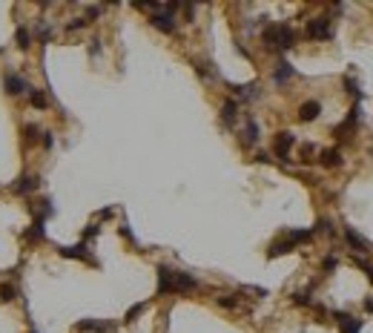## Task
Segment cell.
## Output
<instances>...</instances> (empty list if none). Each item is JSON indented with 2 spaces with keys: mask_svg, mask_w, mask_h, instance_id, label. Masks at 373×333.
Wrapping results in <instances>:
<instances>
[{
  "mask_svg": "<svg viewBox=\"0 0 373 333\" xmlns=\"http://www.w3.org/2000/svg\"><path fill=\"white\" fill-rule=\"evenodd\" d=\"M264 38V46L267 49H290L293 43H296V32H293V26H287V23H276V26H267V29L262 32Z\"/></svg>",
  "mask_w": 373,
  "mask_h": 333,
  "instance_id": "cell-1",
  "label": "cell"
},
{
  "mask_svg": "<svg viewBox=\"0 0 373 333\" xmlns=\"http://www.w3.org/2000/svg\"><path fill=\"white\" fill-rule=\"evenodd\" d=\"M181 9V3H164V6H158V9L152 12V18H150V23L155 26L158 32H164V35H172L175 32V12Z\"/></svg>",
  "mask_w": 373,
  "mask_h": 333,
  "instance_id": "cell-2",
  "label": "cell"
},
{
  "mask_svg": "<svg viewBox=\"0 0 373 333\" xmlns=\"http://www.w3.org/2000/svg\"><path fill=\"white\" fill-rule=\"evenodd\" d=\"M307 38L310 41H327V38H333L330 18H313V21H307Z\"/></svg>",
  "mask_w": 373,
  "mask_h": 333,
  "instance_id": "cell-3",
  "label": "cell"
},
{
  "mask_svg": "<svg viewBox=\"0 0 373 333\" xmlns=\"http://www.w3.org/2000/svg\"><path fill=\"white\" fill-rule=\"evenodd\" d=\"M3 86H6V95H12V98H18V95L32 89L29 81H26L23 75H18V72H6V75H3Z\"/></svg>",
  "mask_w": 373,
  "mask_h": 333,
  "instance_id": "cell-4",
  "label": "cell"
},
{
  "mask_svg": "<svg viewBox=\"0 0 373 333\" xmlns=\"http://www.w3.org/2000/svg\"><path fill=\"white\" fill-rule=\"evenodd\" d=\"M192 290H198L195 276L184 273V270H175V276H172V293H192Z\"/></svg>",
  "mask_w": 373,
  "mask_h": 333,
  "instance_id": "cell-5",
  "label": "cell"
},
{
  "mask_svg": "<svg viewBox=\"0 0 373 333\" xmlns=\"http://www.w3.org/2000/svg\"><path fill=\"white\" fill-rule=\"evenodd\" d=\"M293 144H296V135H293V132H279V135H276V144H273V150H276L279 158H287L290 150H293Z\"/></svg>",
  "mask_w": 373,
  "mask_h": 333,
  "instance_id": "cell-6",
  "label": "cell"
},
{
  "mask_svg": "<svg viewBox=\"0 0 373 333\" xmlns=\"http://www.w3.org/2000/svg\"><path fill=\"white\" fill-rule=\"evenodd\" d=\"M35 190H38V175H21L18 181L12 184L15 195H32Z\"/></svg>",
  "mask_w": 373,
  "mask_h": 333,
  "instance_id": "cell-7",
  "label": "cell"
},
{
  "mask_svg": "<svg viewBox=\"0 0 373 333\" xmlns=\"http://www.w3.org/2000/svg\"><path fill=\"white\" fill-rule=\"evenodd\" d=\"M58 253H61L63 259H81V262L98 264V262H95V256H92V253L86 250V244H78V247H61Z\"/></svg>",
  "mask_w": 373,
  "mask_h": 333,
  "instance_id": "cell-8",
  "label": "cell"
},
{
  "mask_svg": "<svg viewBox=\"0 0 373 333\" xmlns=\"http://www.w3.org/2000/svg\"><path fill=\"white\" fill-rule=\"evenodd\" d=\"M75 330H81V333H112V324L101 322V319H83V322L75 324Z\"/></svg>",
  "mask_w": 373,
  "mask_h": 333,
  "instance_id": "cell-9",
  "label": "cell"
},
{
  "mask_svg": "<svg viewBox=\"0 0 373 333\" xmlns=\"http://www.w3.org/2000/svg\"><path fill=\"white\" fill-rule=\"evenodd\" d=\"M43 218H35V224H32L29 230L23 233V242H32V244H41L43 239H46V227H43Z\"/></svg>",
  "mask_w": 373,
  "mask_h": 333,
  "instance_id": "cell-10",
  "label": "cell"
},
{
  "mask_svg": "<svg viewBox=\"0 0 373 333\" xmlns=\"http://www.w3.org/2000/svg\"><path fill=\"white\" fill-rule=\"evenodd\" d=\"M172 276H175V270H170L167 264H161V267H158V296L172 293Z\"/></svg>",
  "mask_w": 373,
  "mask_h": 333,
  "instance_id": "cell-11",
  "label": "cell"
},
{
  "mask_svg": "<svg viewBox=\"0 0 373 333\" xmlns=\"http://www.w3.org/2000/svg\"><path fill=\"white\" fill-rule=\"evenodd\" d=\"M336 324L342 327V333H362V319H353L347 313H336Z\"/></svg>",
  "mask_w": 373,
  "mask_h": 333,
  "instance_id": "cell-12",
  "label": "cell"
},
{
  "mask_svg": "<svg viewBox=\"0 0 373 333\" xmlns=\"http://www.w3.org/2000/svg\"><path fill=\"white\" fill-rule=\"evenodd\" d=\"M319 115H322V103H319V101H304L302 109H299V118H302L304 124H307V121H316Z\"/></svg>",
  "mask_w": 373,
  "mask_h": 333,
  "instance_id": "cell-13",
  "label": "cell"
},
{
  "mask_svg": "<svg viewBox=\"0 0 373 333\" xmlns=\"http://www.w3.org/2000/svg\"><path fill=\"white\" fill-rule=\"evenodd\" d=\"M296 244L284 236V239H279V242H273L270 247H267V259H279V256H284V253H290Z\"/></svg>",
  "mask_w": 373,
  "mask_h": 333,
  "instance_id": "cell-14",
  "label": "cell"
},
{
  "mask_svg": "<svg viewBox=\"0 0 373 333\" xmlns=\"http://www.w3.org/2000/svg\"><path fill=\"white\" fill-rule=\"evenodd\" d=\"M344 242L350 244V247H356V250H370V242L364 236H359L353 227H344Z\"/></svg>",
  "mask_w": 373,
  "mask_h": 333,
  "instance_id": "cell-15",
  "label": "cell"
},
{
  "mask_svg": "<svg viewBox=\"0 0 373 333\" xmlns=\"http://www.w3.org/2000/svg\"><path fill=\"white\" fill-rule=\"evenodd\" d=\"M241 141L247 144V147H253V144L259 141V124H256V118H250V115H247V124H244Z\"/></svg>",
  "mask_w": 373,
  "mask_h": 333,
  "instance_id": "cell-16",
  "label": "cell"
},
{
  "mask_svg": "<svg viewBox=\"0 0 373 333\" xmlns=\"http://www.w3.org/2000/svg\"><path fill=\"white\" fill-rule=\"evenodd\" d=\"M293 75H296V69H293V66H290L287 61H282L279 66H276V72H273V81H276L279 86H282V83H287V81H290Z\"/></svg>",
  "mask_w": 373,
  "mask_h": 333,
  "instance_id": "cell-17",
  "label": "cell"
},
{
  "mask_svg": "<svg viewBox=\"0 0 373 333\" xmlns=\"http://www.w3.org/2000/svg\"><path fill=\"white\" fill-rule=\"evenodd\" d=\"M235 118H238V103H235V101H224V106H221V121L227 124V127H232V124H235Z\"/></svg>",
  "mask_w": 373,
  "mask_h": 333,
  "instance_id": "cell-18",
  "label": "cell"
},
{
  "mask_svg": "<svg viewBox=\"0 0 373 333\" xmlns=\"http://www.w3.org/2000/svg\"><path fill=\"white\" fill-rule=\"evenodd\" d=\"M230 89L235 92L238 98H247V101H253V98L259 95V86H256V83H244V86H230Z\"/></svg>",
  "mask_w": 373,
  "mask_h": 333,
  "instance_id": "cell-19",
  "label": "cell"
},
{
  "mask_svg": "<svg viewBox=\"0 0 373 333\" xmlns=\"http://www.w3.org/2000/svg\"><path fill=\"white\" fill-rule=\"evenodd\" d=\"M29 103L35 106V109H46V106H49V101H46V95H43L41 89H35V86L29 89Z\"/></svg>",
  "mask_w": 373,
  "mask_h": 333,
  "instance_id": "cell-20",
  "label": "cell"
},
{
  "mask_svg": "<svg viewBox=\"0 0 373 333\" xmlns=\"http://www.w3.org/2000/svg\"><path fill=\"white\" fill-rule=\"evenodd\" d=\"M322 164L324 167H339V164H342V152L339 150H324L322 152Z\"/></svg>",
  "mask_w": 373,
  "mask_h": 333,
  "instance_id": "cell-21",
  "label": "cell"
},
{
  "mask_svg": "<svg viewBox=\"0 0 373 333\" xmlns=\"http://www.w3.org/2000/svg\"><path fill=\"white\" fill-rule=\"evenodd\" d=\"M287 239H290L293 244H307L313 239V230H290L287 233Z\"/></svg>",
  "mask_w": 373,
  "mask_h": 333,
  "instance_id": "cell-22",
  "label": "cell"
},
{
  "mask_svg": "<svg viewBox=\"0 0 373 333\" xmlns=\"http://www.w3.org/2000/svg\"><path fill=\"white\" fill-rule=\"evenodd\" d=\"M18 299V287L15 284H0V302H15Z\"/></svg>",
  "mask_w": 373,
  "mask_h": 333,
  "instance_id": "cell-23",
  "label": "cell"
},
{
  "mask_svg": "<svg viewBox=\"0 0 373 333\" xmlns=\"http://www.w3.org/2000/svg\"><path fill=\"white\" fill-rule=\"evenodd\" d=\"M15 38H18V46H21V49H29L32 46V32L26 29V26H18V35H15Z\"/></svg>",
  "mask_w": 373,
  "mask_h": 333,
  "instance_id": "cell-24",
  "label": "cell"
},
{
  "mask_svg": "<svg viewBox=\"0 0 373 333\" xmlns=\"http://www.w3.org/2000/svg\"><path fill=\"white\" fill-rule=\"evenodd\" d=\"M35 32H38V38H41V43H49L52 41V26L49 23H38V26H35Z\"/></svg>",
  "mask_w": 373,
  "mask_h": 333,
  "instance_id": "cell-25",
  "label": "cell"
},
{
  "mask_svg": "<svg viewBox=\"0 0 373 333\" xmlns=\"http://www.w3.org/2000/svg\"><path fill=\"white\" fill-rule=\"evenodd\" d=\"M353 262H356V267H362V270H364V276H367V279H370V282H373V264L362 262V259H359V256H356V259H353Z\"/></svg>",
  "mask_w": 373,
  "mask_h": 333,
  "instance_id": "cell-26",
  "label": "cell"
},
{
  "mask_svg": "<svg viewBox=\"0 0 373 333\" xmlns=\"http://www.w3.org/2000/svg\"><path fill=\"white\" fill-rule=\"evenodd\" d=\"M101 6H89V9H86V23H92L95 21V18H101Z\"/></svg>",
  "mask_w": 373,
  "mask_h": 333,
  "instance_id": "cell-27",
  "label": "cell"
},
{
  "mask_svg": "<svg viewBox=\"0 0 373 333\" xmlns=\"http://www.w3.org/2000/svg\"><path fill=\"white\" fill-rule=\"evenodd\" d=\"M98 230H101L98 224H89V227L83 230V242H89V239H95V236H98Z\"/></svg>",
  "mask_w": 373,
  "mask_h": 333,
  "instance_id": "cell-28",
  "label": "cell"
},
{
  "mask_svg": "<svg viewBox=\"0 0 373 333\" xmlns=\"http://www.w3.org/2000/svg\"><path fill=\"white\" fill-rule=\"evenodd\" d=\"M144 307H147V304H135V307H130V310H127V322H132V319H135V316H138V313H141L144 310Z\"/></svg>",
  "mask_w": 373,
  "mask_h": 333,
  "instance_id": "cell-29",
  "label": "cell"
},
{
  "mask_svg": "<svg viewBox=\"0 0 373 333\" xmlns=\"http://www.w3.org/2000/svg\"><path fill=\"white\" fill-rule=\"evenodd\" d=\"M83 26H86V18H75V21H72L66 29H69V32H78V29H83Z\"/></svg>",
  "mask_w": 373,
  "mask_h": 333,
  "instance_id": "cell-30",
  "label": "cell"
},
{
  "mask_svg": "<svg viewBox=\"0 0 373 333\" xmlns=\"http://www.w3.org/2000/svg\"><path fill=\"white\" fill-rule=\"evenodd\" d=\"M218 304H221V307H235V304H238V299H235V296H221V299H218Z\"/></svg>",
  "mask_w": 373,
  "mask_h": 333,
  "instance_id": "cell-31",
  "label": "cell"
},
{
  "mask_svg": "<svg viewBox=\"0 0 373 333\" xmlns=\"http://www.w3.org/2000/svg\"><path fill=\"white\" fill-rule=\"evenodd\" d=\"M293 302L296 304H310V296H307V293H293Z\"/></svg>",
  "mask_w": 373,
  "mask_h": 333,
  "instance_id": "cell-32",
  "label": "cell"
},
{
  "mask_svg": "<svg viewBox=\"0 0 373 333\" xmlns=\"http://www.w3.org/2000/svg\"><path fill=\"white\" fill-rule=\"evenodd\" d=\"M121 236H123V239H130V242L135 244V236H132V230H130V224H127V221L121 224Z\"/></svg>",
  "mask_w": 373,
  "mask_h": 333,
  "instance_id": "cell-33",
  "label": "cell"
},
{
  "mask_svg": "<svg viewBox=\"0 0 373 333\" xmlns=\"http://www.w3.org/2000/svg\"><path fill=\"white\" fill-rule=\"evenodd\" d=\"M43 147H46V150L55 147V135H52V132H43Z\"/></svg>",
  "mask_w": 373,
  "mask_h": 333,
  "instance_id": "cell-34",
  "label": "cell"
},
{
  "mask_svg": "<svg viewBox=\"0 0 373 333\" xmlns=\"http://www.w3.org/2000/svg\"><path fill=\"white\" fill-rule=\"evenodd\" d=\"M195 72H198V75H201V78H210V69H207V63H195Z\"/></svg>",
  "mask_w": 373,
  "mask_h": 333,
  "instance_id": "cell-35",
  "label": "cell"
},
{
  "mask_svg": "<svg viewBox=\"0 0 373 333\" xmlns=\"http://www.w3.org/2000/svg\"><path fill=\"white\" fill-rule=\"evenodd\" d=\"M98 52H101V41H98V38H95V41H89V55H92V58H95V55H98Z\"/></svg>",
  "mask_w": 373,
  "mask_h": 333,
  "instance_id": "cell-36",
  "label": "cell"
},
{
  "mask_svg": "<svg viewBox=\"0 0 373 333\" xmlns=\"http://www.w3.org/2000/svg\"><path fill=\"white\" fill-rule=\"evenodd\" d=\"M316 230H319V233H333V227H330V221H327V218H322V221H319V227H316Z\"/></svg>",
  "mask_w": 373,
  "mask_h": 333,
  "instance_id": "cell-37",
  "label": "cell"
},
{
  "mask_svg": "<svg viewBox=\"0 0 373 333\" xmlns=\"http://www.w3.org/2000/svg\"><path fill=\"white\" fill-rule=\"evenodd\" d=\"M38 132H41V130H38V127H35V124H29V127H26V135H29L32 141H35V138H38Z\"/></svg>",
  "mask_w": 373,
  "mask_h": 333,
  "instance_id": "cell-38",
  "label": "cell"
},
{
  "mask_svg": "<svg viewBox=\"0 0 373 333\" xmlns=\"http://www.w3.org/2000/svg\"><path fill=\"white\" fill-rule=\"evenodd\" d=\"M324 270H327V273L336 270V259H333V256H327V259H324Z\"/></svg>",
  "mask_w": 373,
  "mask_h": 333,
  "instance_id": "cell-39",
  "label": "cell"
},
{
  "mask_svg": "<svg viewBox=\"0 0 373 333\" xmlns=\"http://www.w3.org/2000/svg\"><path fill=\"white\" fill-rule=\"evenodd\" d=\"M302 155H304V161H310V155H313V144H304V147H302Z\"/></svg>",
  "mask_w": 373,
  "mask_h": 333,
  "instance_id": "cell-40",
  "label": "cell"
},
{
  "mask_svg": "<svg viewBox=\"0 0 373 333\" xmlns=\"http://www.w3.org/2000/svg\"><path fill=\"white\" fill-rule=\"evenodd\" d=\"M112 212H115V210H112V207H103V210L98 212V218H112Z\"/></svg>",
  "mask_w": 373,
  "mask_h": 333,
  "instance_id": "cell-41",
  "label": "cell"
},
{
  "mask_svg": "<svg viewBox=\"0 0 373 333\" xmlns=\"http://www.w3.org/2000/svg\"><path fill=\"white\" fill-rule=\"evenodd\" d=\"M256 161H262V164H267V161H270V155H267V152H259V155H256Z\"/></svg>",
  "mask_w": 373,
  "mask_h": 333,
  "instance_id": "cell-42",
  "label": "cell"
},
{
  "mask_svg": "<svg viewBox=\"0 0 373 333\" xmlns=\"http://www.w3.org/2000/svg\"><path fill=\"white\" fill-rule=\"evenodd\" d=\"M29 333H38V330H29Z\"/></svg>",
  "mask_w": 373,
  "mask_h": 333,
  "instance_id": "cell-43",
  "label": "cell"
},
{
  "mask_svg": "<svg viewBox=\"0 0 373 333\" xmlns=\"http://www.w3.org/2000/svg\"><path fill=\"white\" fill-rule=\"evenodd\" d=\"M0 55H3V49H0Z\"/></svg>",
  "mask_w": 373,
  "mask_h": 333,
  "instance_id": "cell-44",
  "label": "cell"
}]
</instances>
